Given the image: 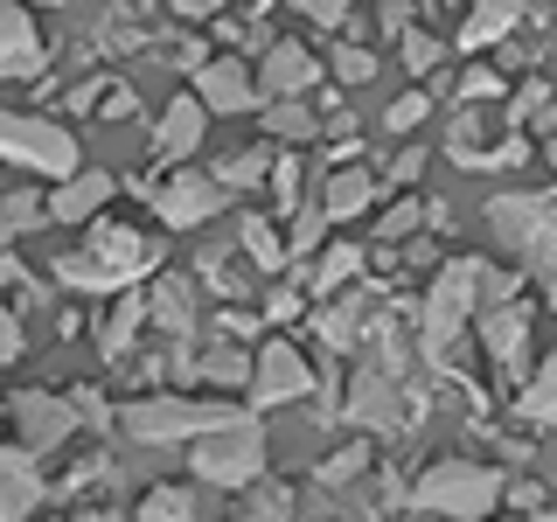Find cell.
<instances>
[{"label": "cell", "mask_w": 557, "mask_h": 522, "mask_svg": "<svg viewBox=\"0 0 557 522\" xmlns=\"http://www.w3.org/2000/svg\"><path fill=\"white\" fill-rule=\"evenodd\" d=\"M487 231H495L502 251L530 258L544 278H557V188H544V196H502V202H487Z\"/></svg>", "instance_id": "obj_1"}, {"label": "cell", "mask_w": 557, "mask_h": 522, "mask_svg": "<svg viewBox=\"0 0 557 522\" xmlns=\"http://www.w3.org/2000/svg\"><path fill=\"white\" fill-rule=\"evenodd\" d=\"M509 495L495 467H474V460H440L425 481H418V509L425 515H453V522H481L495 501Z\"/></svg>", "instance_id": "obj_2"}, {"label": "cell", "mask_w": 557, "mask_h": 522, "mask_svg": "<svg viewBox=\"0 0 557 522\" xmlns=\"http://www.w3.org/2000/svg\"><path fill=\"white\" fill-rule=\"evenodd\" d=\"M481 307V258H460V265L440 272V286L425 293V321H418V341H425V362H446L453 341H460L467 313Z\"/></svg>", "instance_id": "obj_3"}, {"label": "cell", "mask_w": 557, "mask_h": 522, "mask_svg": "<svg viewBox=\"0 0 557 522\" xmlns=\"http://www.w3.org/2000/svg\"><path fill=\"white\" fill-rule=\"evenodd\" d=\"M119 425L139 446H174V439H202V432L237 425V411L231 405H188V397H139V405L119 411Z\"/></svg>", "instance_id": "obj_4"}, {"label": "cell", "mask_w": 557, "mask_h": 522, "mask_svg": "<svg viewBox=\"0 0 557 522\" xmlns=\"http://www.w3.org/2000/svg\"><path fill=\"white\" fill-rule=\"evenodd\" d=\"M188 460H196V474L209 487H251L258 467H265V432H258L251 418H237V425H223V432H202V439L188 446Z\"/></svg>", "instance_id": "obj_5"}, {"label": "cell", "mask_w": 557, "mask_h": 522, "mask_svg": "<svg viewBox=\"0 0 557 522\" xmlns=\"http://www.w3.org/2000/svg\"><path fill=\"white\" fill-rule=\"evenodd\" d=\"M0 147H8L14 167H42V174H57V182L84 174V167H77V139H70L63 126H49V119L8 112V119H0Z\"/></svg>", "instance_id": "obj_6"}, {"label": "cell", "mask_w": 557, "mask_h": 522, "mask_svg": "<svg viewBox=\"0 0 557 522\" xmlns=\"http://www.w3.org/2000/svg\"><path fill=\"white\" fill-rule=\"evenodd\" d=\"M14 425H22V446L57 452V446H70V432H77V405L57 397V390H14Z\"/></svg>", "instance_id": "obj_7"}, {"label": "cell", "mask_w": 557, "mask_h": 522, "mask_svg": "<svg viewBox=\"0 0 557 522\" xmlns=\"http://www.w3.org/2000/svg\"><path fill=\"white\" fill-rule=\"evenodd\" d=\"M307 390H313V370L300 362V348H286V341H265V348H258V376H251V405L258 411L300 405Z\"/></svg>", "instance_id": "obj_8"}, {"label": "cell", "mask_w": 557, "mask_h": 522, "mask_svg": "<svg viewBox=\"0 0 557 522\" xmlns=\"http://www.w3.org/2000/svg\"><path fill=\"white\" fill-rule=\"evenodd\" d=\"M161 223H209L223 209V182H209V174H196V167H182L174 182L161 188Z\"/></svg>", "instance_id": "obj_9"}, {"label": "cell", "mask_w": 557, "mask_h": 522, "mask_svg": "<svg viewBox=\"0 0 557 522\" xmlns=\"http://www.w3.org/2000/svg\"><path fill=\"white\" fill-rule=\"evenodd\" d=\"M91 251H98L119 278H126V286H133L139 272L161 265V244H147L139 231H126V223H98V231H91Z\"/></svg>", "instance_id": "obj_10"}, {"label": "cell", "mask_w": 557, "mask_h": 522, "mask_svg": "<svg viewBox=\"0 0 557 522\" xmlns=\"http://www.w3.org/2000/svg\"><path fill=\"white\" fill-rule=\"evenodd\" d=\"M35 460H42L35 446H8V452H0V515H8V522H22L35 501H42V474H35Z\"/></svg>", "instance_id": "obj_11"}, {"label": "cell", "mask_w": 557, "mask_h": 522, "mask_svg": "<svg viewBox=\"0 0 557 522\" xmlns=\"http://www.w3.org/2000/svg\"><path fill=\"white\" fill-rule=\"evenodd\" d=\"M104 202H112V174L84 167V174H70V182H57V196H49V223H91Z\"/></svg>", "instance_id": "obj_12"}, {"label": "cell", "mask_w": 557, "mask_h": 522, "mask_svg": "<svg viewBox=\"0 0 557 522\" xmlns=\"http://www.w3.org/2000/svg\"><path fill=\"white\" fill-rule=\"evenodd\" d=\"M0 70H8V77H35V70H42V42H35L28 0H8V8H0Z\"/></svg>", "instance_id": "obj_13"}, {"label": "cell", "mask_w": 557, "mask_h": 522, "mask_svg": "<svg viewBox=\"0 0 557 522\" xmlns=\"http://www.w3.org/2000/svg\"><path fill=\"white\" fill-rule=\"evenodd\" d=\"M481 341H487V356H495L502 370H516V362L530 356V313H522L516 300L487 307V313H481Z\"/></svg>", "instance_id": "obj_14"}, {"label": "cell", "mask_w": 557, "mask_h": 522, "mask_svg": "<svg viewBox=\"0 0 557 522\" xmlns=\"http://www.w3.org/2000/svg\"><path fill=\"white\" fill-rule=\"evenodd\" d=\"M196 98L209 104V112H251V104H258V91H251V77L237 70V57L202 63L196 70Z\"/></svg>", "instance_id": "obj_15"}, {"label": "cell", "mask_w": 557, "mask_h": 522, "mask_svg": "<svg viewBox=\"0 0 557 522\" xmlns=\"http://www.w3.org/2000/svg\"><path fill=\"white\" fill-rule=\"evenodd\" d=\"M342 411L356 418V425H376V432H391V425H397V376H391V370H362Z\"/></svg>", "instance_id": "obj_16"}, {"label": "cell", "mask_w": 557, "mask_h": 522, "mask_svg": "<svg viewBox=\"0 0 557 522\" xmlns=\"http://www.w3.org/2000/svg\"><path fill=\"white\" fill-rule=\"evenodd\" d=\"M202 112H209L202 98H174L161 112V126H153V153H161V161H188L196 139H202Z\"/></svg>", "instance_id": "obj_17"}, {"label": "cell", "mask_w": 557, "mask_h": 522, "mask_svg": "<svg viewBox=\"0 0 557 522\" xmlns=\"http://www.w3.org/2000/svg\"><path fill=\"white\" fill-rule=\"evenodd\" d=\"M313 77H321L313 49H300V42H272V49H265V91H272V98H300Z\"/></svg>", "instance_id": "obj_18"}, {"label": "cell", "mask_w": 557, "mask_h": 522, "mask_svg": "<svg viewBox=\"0 0 557 522\" xmlns=\"http://www.w3.org/2000/svg\"><path fill=\"white\" fill-rule=\"evenodd\" d=\"M370 202H376V182H370V174H362V167H335V174H327V196H321V209H327V216H335V223L362 216V209H370Z\"/></svg>", "instance_id": "obj_19"}, {"label": "cell", "mask_w": 557, "mask_h": 522, "mask_svg": "<svg viewBox=\"0 0 557 522\" xmlns=\"http://www.w3.org/2000/svg\"><path fill=\"white\" fill-rule=\"evenodd\" d=\"M147 313H153V300H139V293L126 286V293H119V307H112V321L98 327V348H104V356H126V348H133V335H139V321H147Z\"/></svg>", "instance_id": "obj_20"}, {"label": "cell", "mask_w": 557, "mask_h": 522, "mask_svg": "<svg viewBox=\"0 0 557 522\" xmlns=\"http://www.w3.org/2000/svg\"><path fill=\"white\" fill-rule=\"evenodd\" d=\"M300 515V495L286 481H251V501H244V522H293Z\"/></svg>", "instance_id": "obj_21"}, {"label": "cell", "mask_w": 557, "mask_h": 522, "mask_svg": "<svg viewBox=\"0 0 557 522\" xmlns=\"http://www.w3.org/2000/svg\"><path fill=\"white\" fill-rule=\"evenodd\" d=\"M522 8L530 0H474V22H467V49L474 42H495V35H509L522 22Z\"/></svg>", "instance_id": "obj_22"}, {"label": "cell", "mask_w": 557, "mask_h": 522, "mask_svg": "<svg viewBox=\"0 0 557 522\" xmlns=\"http://www.w3.org/2000/svg\"><path fill=\"white\" fill-rule=\"evenodd\" d=\"M196 515H202L196 487H153V495L139 501V522H196Z\"/></svg>", "instance_id": "obj_23"}, {"label": "cell", "mask_w": 557, "mask_h": 522, "mask_svg": "<svg viewBox=\"0 0 557 522\" xmlns=\"http://www.w3.org/2000/svg\"><path fill=\"white\" fill-rule=\"evenodd\" d=\"M147 300H153V321H161V327H168V335H174V341H182V335H188V327H196V307H188V293H182V278H161V286H153V293H147Z\"/></svg>", "instance_id": "obj_24"}, {"label": "cell", "mask_w": 557, "mask_h": 522, "mask_svg": "<svg viewBox=\"0 0 557 522\" xmlns=\"http://www.w3.org/2000/svg\"><path fill=\"white\" fill-rule=\"evenodd\" d=\"M522 418H530V425H550V432H557V356L530 376V390H522Z\"/></svg>", "instance_id": "obj_25"}, {"label": "cell", "mask_w": 557, "mask_h": 522, "mask_svg": "<svg viewBox=\"0 0 557 522\" xmlns=\"http://www.w3.org/2000/svg\"><path fill=\"white\" fill-rule=\"evenodd\" d=\"M57 278H70V286H84V293H126V278H119L104 258L91 251V258H63L57 265Z\"/></svg>", "instance_id": "obj_26"}, {"label": "cell", "mask_w": 557, "mask_h": 522, "mask_svg": "<svg viewBox=\"0 0 557 522\" xmlns=\"http://www.w3.org/2000/svg\"><path fill=\"white\" fill-rule=\"evenodd\" d=\"M522 139H502V147H453V161H460L467 174H502V167H522Z\"/></svg>", "instance_id": "obj_27"}, {"label": "cell", "mask_w": 557, "mask_h": 522, "mask_svg": "<svg viewBox=\"0 0 557 522\" xmlns=\"http://www.w3.org/2000/svg\"><path fill=\"white\" fill-rule=\"evenodd\" d=\"M244 251H251V265H265V272H278V265H286V251H293V244L278 237V231H272L265 216H244Z\"/></svg>", "instance_id": "obj_28"}, {"label": "cell", "mask_w": 557, "mask_h": 522, "mask_svg": "<svg viewBox=\"0 0 557 522\" xmlns=\"http://www.w3.org/2000/svg\"><path fill=\"white\" fill-rule=\"evenodd\" d=\"M356 272H362V251H356V244H327L321 265H313V293H335V286H348Z\"/></svg>", "instance_id": "obj_29"}, {"label": "cell", "mask_w": 557, "mask_h": 522, "mask_svg": "<svg viewBox=\"0 0 557 522\" xmlns=\"http://www.w3.org/2000/svg\"><path fill=\"white\" fill-rule=\"evenodd\" d=\"M196 376H202V383H223V390H237V383L258 376V362H244L237 348H209V356L196 362Z\"/></svg>", "instance_id": "obj_30"}, {"label": "cell", "mask_w": 557, "mask_h": 522, "mask_svg": "<svg viewBox=\"0 0 557 522\" xmlns=\"http://www.w3.org/2000/svg\"><path fill=\"white\" fill-rule=\"evenodd\" d=\"M265 133H278V139H313V133H321V119H313L307 104H293V98H272Z\"/></svg>", "instance_id": "obj_31"}, {"label": "cell", "mask_w": 557, "mask_h": 522, "mask_svg": "<svg viewBox=\"0 0 557 522\" xmlns=\"http://www.w3.org/2000/svg\"><path fill=\"white\" fill-rule=\"evenodd\" d=\"M397 49H405V70H418V77H425V70H440V35H425V28H405L397 35Z\"/></svg>", "instance_id": "obj_32"}, {"label": "cell", "mask_w": 557, "mask_h": 522, "mask_svg": "<svg viewBox=\"0 0 557 522\" xmlns=\"http://www.w3.org/2000/svg\"><path fill=\"white\" fill-rule=\"evenodd\" d=\"M0 216H8V237H22V231H35V223L49 216V202L35 196V188H14V196H8V209H0Z\"/></svg>", "instance_id": "obj_33"}, {"label": "cell", "mask_w": 557, "mask_h": 522, "mask_svg": "<svg viewBox=\"0 0 557 522\" xmlns=\"http://www.w3.org/2000/svg\"><path fill=\"white\" fill-rule=\"evenodd\" d=\"M362 467H370V446H342V452H327L321 460V487H348L362 474Z\"/></svg>", "instance_id": "obj_34"}, {"label": "cell", "mask_w": 557, "mask_h": 522, "mask_svg": "<svg viewBox=\"0 0 557 522\" xmlns=\"http://www.w3.org/2000/svg\"><path fill=\"white\" fill-rule=\"evenodd\" d=\"M356 327H362V307H356V300H342L335 313H321V327H313V335H321L327 348H348V341H356Z\"/></svg>", "instance_id": "obj_35"}, {"label": "cell", "mask_w": 557, "mask_h": 522, "mask_svg": "<svg viewBox=\"0 0 557 522\" xmlns=\"http://www.w3.org/2000/svg\"><path fill=\"white\" fill-rule=\"evenodd\" d=\"M216 182H223V188H251V182H272V161H265V153H237V161L223 167Z\"/></svg>", "instance_id": "obj_36"}, {"label": "cell", "mask_w": 557, "mask_h": 522, "mask_svg": "<svg viewBox=\"0 0 557 522\" xmlns=\"http://www.w3.org/2000/svg\"><path fill=\"white\" fill-rule=\"evenodd\" d=\"M425 112H432V98H425V91H405V98L391 104V112H383V126H391V133H411Z\"/></svg>", "instance_id": "obj_37"}, {"label": "cell", "mask_w": 557, "mask_h": 522, "mask_svg": "<svg viewBox=\"0 0 557 522\" xmlns=\"http://www.w3.org/2000/svg\"><path fill=\"white\" fill-rule=\"evenodd\" d=\"M327 223H335V216H327V209H307V216H293V251H321V231H327Z\"/></svg>", "instance_id": "obj_38"}, {"label": "cell", "mask_w": 557, "mask_h": 522, "mask_svg": "<svg viewBox=\"0 0 557 522\" xmlns=\"http://www.w3.org/2000/svg\"><path fill=\"white\" fill-rule=\"evenodd\" d=\"M335 77L342 84H370L376 77V57H370V49H335Z\"/></svg>", "instance_id": "obj_39"}, {"label": "cell", "mask_w": 557, "mask_h": 522, "mask_svg": "<svg viewBox=\"0 0 557 522\" xmlns=\"http://www.w3.org/2000/svg\"><path fill=\"white\" fill-rule=\"evenodd\" d=\"M70 405H77V418H84V425H98V432H112V405H104V397L91 390V383H77V397H70Z\"/></svg>", "instance_id": "obj_40"}, {"label": "cell", "mask_w": 557, "mask_h": 522, "mask_svg": "<svg viewBox=\"0 0 557 522\" xmlns=\"http://www.w3.org/2000/svg\"><path fill=\"white\" fill-rule=\"evenodd\" d=\"M418 223H425V209H418V202H397V209H391V216H383V223H376V231H383V244H391V237H411V231H418Z\"/></svg>", "instance_id": "obj_41"}, {"label": "cell", "mask_w": 557, "mask_h": 522, "mask_svg": "<svg viewBox=\"0 0 557 522\" xmlns=\"http://www.w3.org/2000/svg\"><path fill=\"white\" fill-rule=\"evenodd\" d=\"M265 188H272V196H278V209H293V202H300V161H278Z\"/></svg>", "instance_id": "obj_42"}, {"label": "cell", "mask_w": 557, "mask_h": 522, "mask_svg": "<svg viewBox=\"0 0 557 522\" xmlns=\"http://www.w3.org/2000/svg\"><path fill=\"white\" fill-rule=\"evenodd\" d=\"M544 112H550V84H522L509 119H544Z\"/></svg>", "instance_id": "obj_43"}, {"label": "cell", "mask_w": 557, "mask_h": 522, "mask_svg": "<svg viewBox=\"0 0 557 522\" xmlns=\"http://www.w3.org/2000/svg\"><path fill=\"white\" fill-rule=\"evenodd\" d=\"M293 8H300L307 22H321V28H335V22H348V0H293Z\"/></svg>", "instance_id": "obj_44"}, {"label": "cell", "mask_w": 557, "mask_h": 522, "mask_svg": "<svg viewBox=\"0 0 557 522\" xmlns=\"http://www.w3.org/2000/svg\"><path fill=\"white\" fill-rule=\"evenodd\" d=\"M460 91H467V98H495V91H502V70L474 63V70H467V77H460Z\"/></svg>", "instance_id": "obj_45"}, {"label": "cell", "mask_w": 557, "mask_h": 522, "mask_svg": "<svg viewBox=\"0 0 557 522\" xmlns=\"http://www.w3.org/2000/svg\"><path fill=\"white\" fill-rule=\"evenodd\" d=\"M104 91H112V77H91V84H77V91H70V112H91V104H104Z\"/></svg>", "instance_id": "obj_46"}, {"label": "cell", "mask_w": 557, "mask_h": 522, "mask_svg": "<svg viewBox=\"0 0 557 522\" xmlns=\"http://www.w3.org/2000/svg\"><path fill=\"white\" fill-rule=\"evenodd\" d=\"M418 174H425V147H405L391 161V182H418Z\"/></svg>", "instance_id": "obj_47"}, {"label": "cell", "mask_w": 557, "mask_h": 522, "mask_svg": "<svg viewBox=\"0 0 557 522\" xmlns=\"http://www.w3.org/2000/svg\"><path fill=\"white\" fill-rule=\"evenodd\" d=\"M265 313H272V321H286V313H300V293H293V286H272V293H265Z\"/></svg>", "instance_id": "obj_48"}, {"label": "cell", "mask_w": 557, "mask_h": 522, "mask_svg": "<svg viewBox=\"0 0 557 522\" xmlns=\"http://www.w3.org/2000/svg\"><path fill=\"white\" fill-rule=\"evenodd\" d=\"M502 501H516V509H530V515H536V509H544V487H536V481H516Z\"/></svg>", "instance_id": "obj_49"}, {"label": "cell", "mask_w": 557, "mask_h": 522, "mask_svg": "<svg viewBox=\"0 0 557 522\" xmlns=\"http://www.w3.org/2000/svg\"><path fill=\"white\" fill-rule=\"evenodd\" d=\"M174 14L182 22H209V14H223V0H174Z\"/></svg>", "instance_id": "obj_50"}, {"label": "cell", "mask_w": 557, "mask_h": 522, "mask_svg": "<svg viewBox=\"0 0 557 522\" xmlns=\"http://www.w3.org/2000/svg\"><path fill=\"white\" fill-rule=\"evenodd\" d=\"M418 8V0H383V28H391V35H405V14Z\"/></svg>", "instance_id": "obj_51"}, {"label": "cell", "mask_w": 557, "mask_h": 522, "mask_svg": "<svg viewBox=\"0 0 557 522\" xmlns=\"http://www.w3.org/2000/svg\"><path fill=\"white\" fill-rule=\"evenodd\" d=\"M133 112V91L126 84H112V91H104V119H126Z\"/></svg>", "instance_id": "obj_52"}, {"label": "cell", "mask_w": 557, "mask_h": 522, "mask_svg": "<svg viewBox=\"0 0 557 522\" xmlns=\"http://www.w3.org/2000/svg\"><path fill=\"white\" fill-rule=\"evenodd\" d=\"M0 356H22V321H0Z\"/></svg>", "instance_id": "obj_53"}, {"label": "cell", "mask_w": 557, "mask_h": 522, "mask_svg": "<svg viewBox=\"0 0 557 522\" xmlns=\"http://www.w3.org/2000/svg\"><path fill=\"white\" fill-rule=\"evenodd\" d=\"M536 522H557V509H536Z\"/></svg>", "instance_id": "obj_54"}, {"label": "cell", "mask_w": 557, "mask_h": 522, "mask_svg": "<svg viewBox=\"0 0 557 522\" xmlns=\"http://www.w3.org/2000/svg\"><path fill=\"white\" fill-rule=\"evenodd\" d=\"M28 8H57V0H28Z\"/></svg>", "instance_id": "obj_55"}, {"label": "cell", "mask_w": 557, "mask_h": 522, "mask_svg": "<svg viewBox=\"0 0 557 522\" xmlns=\"http://www.w3.org/2000/svg\"><path fill=\"white\" fill-rule=\"evenodd\" d=\"M251 8H278V0H251Z\"/></svg>", "instance_id": "obj_56"}, {"label": "cell", "mask_w": 557, "mask_h": 522, "mask_svg": "<svg viewBox=\"0 0 557 522\" xmlns=\"http://www.w3.org/2000/svg\"><path fill=\"white\" fill-rule=\"evenodd\" d=\"M550 307H557V278H550Z\"/></svg>", "instance_id": "obj_57"}, {"label": "cell", "mask_w": 557, "mask_h": 522, "mask_svg": "<svg viewBox=\"0 0 557 522\" xmlns=\"http://www.w3.org/2000/svg\"><path fill=\"white\" fill-rule=\"evenodd\" d=\"M550 167H557V139H550Z\"/></svg>", "instance_id": "obj_58"}]
</instances>
